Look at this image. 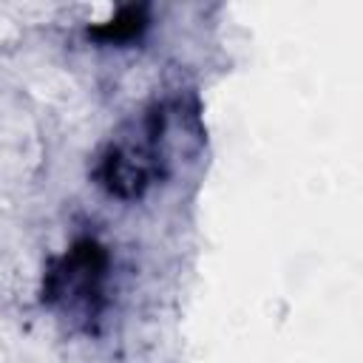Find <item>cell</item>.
Listing matches in <instances>:
<instances>
[{
    "mask_svg": "<svg viewBox=\"0 0 363 363\" xmlns=\"http://www.w3.org/2000/svg\"><path fill=\"white\" fill-rule=\"evenodd\" d=\"M156 122H159L156 113H150L145 116L136 139H119L116 145H111V153L102 162V179L113 193L133 196L156 173V159H159L156 156V139H159Z\"/></svg>",
    "mask_w": 363,
    "mask_h": 363,
    "instance_id": "obj_1",
    "label": "cell"
},
{
    "mask_svg": "<svg viewBox=\"0 0 363 363\" xmlns=\"http://www.w3.org/2000/svg\"><path fill=\"white\" fill-rule=\"evenodd\" d=\"M105 250L94 241H79L74 244L65 258L48 272L45 295L48 301H62V303H91L105 281Z\"/></svg>",
    "mask_w": 363,
    "mask_h": 363,
    "instance_id": "obj_2",
    "label": "cell"
},
{
    "mask_svg": "<svg viewBox=\"0 0 363 363\" xmlns=\"http://www.w3.org/2000/svg\"><path fill=\"white\" fill-rule=\"evenodd\" d=\"M145 26V20H142V9H125L119 17H113L111 23H105L102 28H96V34H102V37H113V40H125V37H133L139 28Z\"/></svg>",
    "mask_w": 363,
    "mask_h": 363,
    "instance_id": "obj_3",
    "label": "cell"
}]
</instances>
